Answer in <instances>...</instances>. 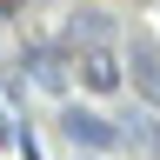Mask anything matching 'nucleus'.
I'll list each match as a JSON object with an SVG mask.
<instances>
[{
    "label": "nucleus",
    "mask_w": 160,
    "mask_h": 160,
    "mask_svg": "<svg viewBox=\"0 0 160 160\" xmlns=\"http://www.w3.org/2000/svg\"><path fill=\"white\" fill-rule=\"evenodd\" d=\"M127 80L160 107V40H133V53H127Z\"/></svg>",
    "instance_id": "39448f33"
},
{
    "label": "nucleus",
    "mask_w": 160,
    "mask_h": 160,
    "mask_svg": "<svg viewBox=\"0 0 160 160\" xmlns=\"http://www.w3.org/2000/svg\"><path fill=\"white\" fill-rule=\"evenodd\" d=\"M60 133H67L73 147H87V153H100V147H113V140H120L113 120H100V113H87V107H67V113H60Z\"/></svg>",
    "instance_id": "7ed1b4c3"
},
{
    "label": "nucleus",
    "mask_w": 160,
    "mask_h": 160,
    "mask_svg": "<svg viewBox=\"0 0 160 160\" xmlns=\"http://www.w3.org/2000/svg\"><path fill=\"white\" fill-rule=\"evenodd\" d=\"M20 73H27L33 87H67V80H73V60H60V47L33 40V47H20Z\"/></svg>",
    "instance_id": "f03ea898"
},
{
    "label": "nucleus",
    "mask_w": 160,
    "mask_h": 160,
    "mask_svg": "<svg viewBox=\"0 0 160 160\" xmlns=\"http://www.w3.org/2000/svg\"><path fill=\"white\" fill-rule=\"evenodd\" d=\"M107 33H113L107 7H73L67 13V47H107Z\"/></svg>",
    "instance_id": "20e7f679"
},
{
    "label": "nucleus",
    "mask_w": 160,
    "mask_h": 160,
    "mask_svg": "<svg viewBox=\"0 0 160 160\" xmlns=\"http://www.w3.org/2000/svg\"><path fill=\"white\" fill-rule=\"evenodd\" d=\"M13 133H20V120H13V100L0 93V140H13Z\"/></svg>",
    "instance_id": "423d86ee"
},
{
    "label": "nucleus",
    "mask_w": 160,
    "mask_h": 160,
    "mask_svg": "<svg viewBox=\"0 0 160 160\" xmlns=\"http://www.w3.org/2000/svg\"><path fill=\"white\" fill-rule=\"evenodd\" d=\"M73 80L87 93H120L127 87V67H120V53H107V47H73Z\"/></svg>",
    "instance_id": "f257e3e1"
},
{
    "label": "nucleus",
    "mask_w": 160,
    "mask_h": 160,
    "mask_svg": "<svg viewBox=\"0 0 160 160\" xmlns=\"http://www.w3.org/2000/svg\"><path fill=\"white\" fill-rule=\"evenodd\" d=\"M20 7H27V0H0V13H20Z\"/></svg>",
    "instance_id": "0eeeda50"
}]
</instances>
